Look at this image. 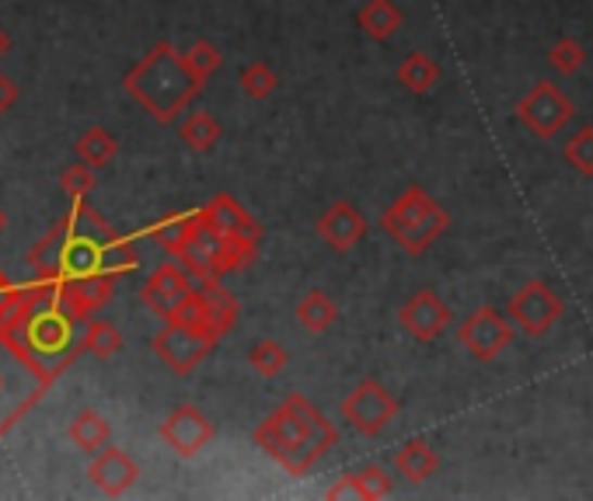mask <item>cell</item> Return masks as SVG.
<instances>
[{
	"instance_id": "obj_25",
	"label": "cell",
	"mask_w": 593,
	"mask_h": 501,
	"mask_svg": "<svg viewBox=\"0 0 593 501\" xmlns=\"http://www.w3.org/2000/svg\"><path fill=\"white\" fill-rule=\"evenodd\" d=\"M74 146H77V157L85 160V164H91V167H105L115 154H119V143H115V137H112L109 129H102V126L85 129Z\"/></svg>"
},
{
	"instance_id": "obj_20",
	"label": "cell",
	"mask_w": 593,
	"mask_h": 501,
	"mask_svg": "<svg viewBox=\"0 0 593 501\" xmlns=\"http://www.w3.org/2000/svg\"><path fill=\"white\" fill-rule=\"evenodd\" d=\"M394 77H399V84L408 91V94H426V91H433L443 70H440V63L430 56V53H408L402 63H399V70H394Z\"/></svg>"
},
{
	"instance_id": "obj_2",
	"label": "cell",
	"mask_w": 593,
	"mask_h": 501,
	"mask_svg": "<svg viewBox=\"0 0 593 501\" xmlns=\"http://www.w3.org/2000/svg\"><path fill=\"white\" fill-rule=\"evenodd\" d=\"M203 77L172 42H157L137 66H129L123 88L157 123H175L203 91Z\"/></svg>"
},
{
	"instance_id": "obj_26",
	"label": "cell",
	"mask_w": 593,
	"mask_h": 501,
	"mask_svg": "<svg viewBox=\"0 0 593 501\" xmlns=\"http://www.w3.org/2000/svg\"><path fill=\"white\" fill-rule=\"evenodd\" d=\"M287 362H290V352L276 338H262L258 345H252V352H249V365L262 380H276L287 370Z\"/></svg>"
},
{
	"instance_id": "obj_21",
	"label": "cell",
	"mask_w": 593,
	"mask_h": 501,
	"mask_svg": "<svg viewBox=\"0 0 593 501\" xmlns=\"http://www.w3.org/2000/svg\"><path fill=\"white\" fill-rule=\"evenodd\" d=\"M255 258H258V241L220 237V233H217V247H213V275L224 279V275L244 272Z\"/></svg>"
},
{
	"instance_id": "obj_29",
	"label": "cell",
	"mask_w": 593,
	"mask_h": 501,
	"mask_svg": "<svg viewBox=\"0 0 593 501\" xmlns=\"http://www.w3.org/2000/svg\"><path fill=\"white\" fill-rule=\"evenodd\" d=\"M583 63H586V49H583L580 39H572V36H563V39L552 46V53H548V66H552L558 77L580 74Z\"/></svg>"
},
{
	"instance_id": "obj_34",
	"label": "cell",
	"mask_w": 593,
	"mask_h": 501,
	"mask_svg": "<svg viewBox=\"0 0 593 501\" xmlns=\"http://www.w3.org/2000/svg\"><path fill=\"white\" fill-rule=\"evenodd\" d=\"M8 49H11V39H8V31H4V28H0V56H4V53H8Z\"/></svg>"
},
{
	"instance_id": "obj_24",
	"label": "cell",
	"mask_w": 593,
	"mask_h": 501,
	"mask_svg": "<svg viewBox=\"0 0 593 501\" xmlns=\"http://www.w3.org/2000/svg\"><path fill=\"white\" fill-rule=\"evenodd\" d=\"M67 436L77 449H85V453H98V449H105L109 439H112V425L105 422L102 414L85 408V411H77L74 414V422L67 428Z\"/></svg>"
},
{
	"instance_id": "obj_33",
	"label": "cell",
	"mask_w": 593,
	"mask_h": 501,
	"mask_svg": "<svg viewBox=\"0 0 593 501\" xmlns=\"http://www.w3.org/2000/svg\"><path fill=\"white\" fill-rule=\"evenodd\" d=\"M14 102H18V88L8 74H0V115H4Z\"/></svg>"
},
{
	"instance_id": "obj_4",
	"label": "cell",
	"mask_w": 593,
	"mask_h": 501,
	"mask_svg": "<svg viewBox=\"0 0 593 501\" xmlns=\"http://www.w3.org/2000/svg\"><path fill=\"white\" fill-rule=\"evenodd\" d=\"M339 411H342V422L350 425L356 436L374 439V436H381V432L394 422V418H399L402 404H399V397H394L381 380L367 376V380H359L356 387L342 397Z\"/></svg>"
},
{
	"instance_id": "obj_8",
	"label": "cell",
	"mask_w": 593,
	"mask_h": 501,
	"mask_svg": "<svg viewBox=\"0 0 593 501\" xmlns=\"http://www.w3.org/2000/svg\"><path fill=\"white\" fill-rule=\"evenodd\" d=\"M217 342L220 338H213L210 331H195V327H182V324H164L151 338V348L172 373L189 376L195 365H200L213 352V348H217Z\"/></svg>"
},
{
	"instance_id": "obj_31",
	"label": "cell",
	"mask_w": 593,
	"mask_h": 501,
	"mask_svg": "<svg viewBox=\"0 0 593 501\" xmlns=\"http://www.w3.org/2000/svg\"><path fill=\"white\" fill-rule=\"evenodd\" d=\"M60 189L67 192L71 203H74V198H88V195H91V189H94V167H91V164H85V160L71 164L67 171L60 175Z\"/></svg>"
},
{
	"instance_id": "obj_28",
	"label": "cell",
	"mask_w": 593,
	"mask_h": 501,
	"mask_svg": "<svg viewBox=\"0 0 593 501\" xmlns=\"http://www.w3.org/2000/svg\"><path fill=\"white\" fill-rule=\"evenodd\" d=\"M238 84H241V91L252 98V102H266V98L279 88V77H276V70L266 60H255L249 66H241Z\"/></svg>"
},
{
	"instance_id": "obj_3",
	"label": "cell",
	"mask_w": 593,
	"mask_h": 501,
	"mask_svg": "<svg viewBox=\"0 0 593 501\" xmlns=\"http://www.w3.org/2000/svg\"><path fill=\"white\" fill-rule=\"evenodd\" d=\"M447 227H451V213L422 185H408L381 216V230L405 255H422L426 247H433V241Z\"/></svg>"
},
{
	"instance_id": "obj_7",
	"label": "cell",
	"mask_w": 593,
	"mask_h": 501,
	"mask_svg": "<svg viewBox=\"0 0 593 501\" xmlns=\"http://www.w3.org/2000/svg\"><path fill=\"white\" fill-rule=\"evenodd\" d=\"M457 342L475 362H492L514 342V321H506L496 307H479L457 324Z\"/></svg>"
},
{
	"instance_id": "obj_19",
	"label": "cell",
	"mask_w": 593,
	"mask_h": 501,
	"mask_svg": "<svg viewBox=\"0 0 593 501\" xmlns=\"http://www.w3.org/2000/svg\"><path fill=\"white\" fill-rule=\"evenodd\" d=\"M440 457L426 439H408L399 453H394V471H399L408 484H422L437 474Z\"/></svg>"
},
{
	"instance_id": "obj_11",
	"label": "cell",
	"mask_w": 593,
	"mask_h": 501,
	"mask_svg": "<svg viewBox=\"0 0 593 501\" xmlns=\"http://www.w3.org/2000/svg\"><path fill=\"white\" fill-rule=\"evenodd\" d=\"M192 290H195V279L178 261H168V265H157V269L151 272V279L143 282L140 299H143L147 310L157 313L161 321H168V317L175 313V307L182 304Z\"/></svg>"
},
{
	"instance_id": "obj_32",
	"label": "cell",
	"mask_w": 593,
	"mask_h": 501,
	"mask_svg": "<svg viewBox=\"0 0 593 501\" xmlns=\"http://www.w3.org/2000/svg\"><path fill=\"white\" fill-rule=\"evenodd\" d=\"M186 60H189V66L195 74H200L203 80H210L213 74L220 70V49L213 46V42H206V39H200V42H192L189 46V53H186Z\"/></svg>"
},
{
	"instance_id": "obj_6",
	"label": "cell",
	"mask_w": 593,
	"mask_h": 501,
	"mask_svg": "<svg viewBox=\"0 0 593 501\" xmlns=\"http://www.w3.org/2000/svg\"><path fill=\"white\" fill-rule=\"evenodd\" d=\"M563 313H566V299L558 296L545 279L523 282V290H517L514 299L506 304V317L527 338H545Z\"/></svg>"
},
{
	"instance_id": "obj_9",
	"label": "cell",
	"mask_w": 593,
	"mask_h": 501,
	"mask_svg": "<svg viewBox=\"0 0 593 501\" xmlns=\"http://www.w3.org/2000/svg\"><path fill=\"white\" fill-rule=\"evenodd\" d=\"M399 324L402 331H408L419 345H433L443 331L451 327V307L443 304L437 290H416L412 293L402 310H399Z\"/></svg>"
},
{
	"instance_id": "obj_13",
	"label": "cell",
	"mask_w": 593,
	"mask_h": 501,
	"mask_svg": "<svg viewBox=\"0 0 593 501\" xmlns=\"http://www.w3.org/2000/svg\"><path fill=\"white\" fill-rule=\"evenodd\" d=\"M88 477H91V484H94V488L102 491V494L119 498V494H126V491L137 484L140 466H137L134 457L126 453V449H119V446H105V449H98V457L91 460Z\"/></svg>"
},
{
	"instance_id": "obj_22",
	"label": "cell",
	"mask_w": 593,
	"mask_h": 501,
	"mask_svg": "<svg viewBox=\"0 0 593 501\" xmlns=\"http://www.w3.org/2000/svg\"><path fill=\"white\" fill-rule=\"evenodd\" d=\"M293 313H296V324L311 334H325L339 321V307L332 304V296L321 293V290H307Z\"/></svg>"
},
{
	"instance_id": "obj_10",
	"label": "cell",
	"mask_w": 593,
	"mask_h": 501,
	"mask_svg": "<svg viewBox=\"0 0 593 501\" xmlns=\"http://www.w3.org/2000/svg\"><path fill=\"white\" fill-rule=\"evenodd\" d=\"M213 422L210 418L195 408V404H178L168 418L161 422V428H157V436L168 442L178 457H195L200 449H206L210 442H213Z\"/></svg>"
},
{
	"instance_id": "obj_5",
	"label": "cell",
	"mask_w": 593,
	"mask_h": 501,
	"mask_svg": "<svg viewBox=\"0 0 593 501\" xmlns=\"http://www.w3.org/2000/svg\"><path fill=\"white\" fill-rule=\"evenodd\" d=\"M514 115H517V123L527 132H534L538 140H555L558 132L572 123L576 105H572V98L563 88H555L552 80H538L534 88L514 105Z\"/></svg>"
},
{
	"instance_id": "obj_23",
	"label": "cell",
	"mask_w": 593,
	"mask_h": 501,
	"mask_svg": "<svg viewBox=\"0 0 593 501\" xmlns=\"http://www.w3.org/2000/svg\"><path fill=\"white\" fill-rule=\"evenodd\" d=\"M220 123H217V115L200 108V112H189L186 115V123L178 126V140H182L189 150H195V154H210L213 146L220 143Z\"/></svg>"
},
{
	"instance_id": "obj_18",
	"label": "cell",
	"mask_w": 593,
	"mask_h": 501,
	"mask_svg": "<svg viewBox=\"0 0 593 501\" xmlns=\"http://www.w3.org/2000/svg\"><path fill=\"white\" fill-rule=\"evenodd\" d=\"M195 286L203 290L206 296V307H210V327L217 338H224V334L238 324V317H241V304H238V296L230 293L227 286H220V279H195Z\"/></svg>"
},
{
	"instance_id": "obj_12",
	"label": "cell",
	"mask_w": 593,
	"mask_h": 501,
	"mask_svg": "<svg viewBox=\"0 0 593 501\" xmlns=\"http://www.w3.org/2000/svg\"><path fill=\"white\" fill-rule=\"evenodd\" d=\"M367 216L359 213L350 198H339V203H332L328 206L321 216H318V223H315V230H318V237L332 247V251H339V255H345V251H353L359 241L367 237Z\"/></svg>"
},
{
	"instance_id": "obj_17",
	"label": "cell",
	"mask_w": 593,
	"mask_h": 501,
	"mask_svg": "<svg viewBox=\"0 0 593 501\" xmlns=\"http://www.w3.org/2000/svg\"><path fill=\"white\" fill-rule=\"evenodd\" d=\"M203 227V206L200 209H178V213H164L161 220L151 223V237L168 251V255H175L178 247H182L195 230Z\"/></svg>"
},
{
	"instance_id": "obj_14",
	"label": "cell",
	"mask_w": 593,
	"mask_h": 501,
	"mask_svg": "<svg viewBox=\"0 0 593 501\" xmlns=\"http://www.w3.org/2000/svg\"><path fill=\"white\" fill-rule=\"evenodd\" d=\"M203 223L210 230H217L220 237H244V241H262V227L255 216L244 209L235 195H213L203 206Z\"/></svg>"
},
{
	"instance_id": "obj_15",
	"label": "cell",
	"mask_w": 593,
	"mask_h": 501,
	"mask_svg": "<svg viewBox=\"0 0 593 501\" xmlns=\"http://www.w3.org/2000/svg\"><path fill=\"white\" fill-rule=\"evenodd\" d=\"M391 494V477L384 466H364V471H356V474H345L339 477L332 488L325 491V498H353V501H377V498H388Z\"/></svg>"
},
{
	"instance_id": "obj_16",
	"label": "cell",
	"mask_w": 593,
	"mask_h": 501,
	"mask_svg": "<svg viewBox=\"0 0 593 501\" xmlns=\"http://www.w3.org/2000/svg\"><path fill=\"white\" fill-rule=\"evenodd\" d=\"M405 25V14L394 0H367L356 11V28L374 42H388Z\"/></svg>"
},
{
	"instance_id": "obj_1",
	"label": "cell",
	"mask_w": 593,
	"mask_h": 501,
	"mask_svg": "<svg viewBox=\"0 0 593 501\" xmlns=\"http://www.w3.org/2000/svg\"><path fill=\"white\" fill-rule=\"evenodd\" d=\"M252 439L290 477H304L311 474V466H318L336 449L339 428L328 422L318 404H311L301 390H293L255 425Z\"/></svg>"
},
{
	"instance_id": "obj_27",
	"label": "cell",
	"mask_w": 593,
	"mask_h": 501,
	"mask_svg": "<svg viewBox=\"0 0 593 501\" xmlns=\"http://www.w3.org/2000/svg\"><path fill=\"white\" fill-rule=\"evenodd\" d=\"M80 345H85V352H91L98 359H112L123 348V334L109 321H88L85 334H80Z\"/></svg>"
},
{
	"instance_id": "obj_35",
	"label": "cell",
	"mask_w": 593,
	"mask_h": 501,
	"mask_svg": "<svg viewBox=\"0 0 593 501\" xmlns=\"http://www.w3.org/2000/svg\"><path fill=\"white\" fill-rule=\"evenodd\" d=\"M4 227H8V216H4V209H0V233H4Z\"/></svg>"
},
{
	"instance_id": "obj_30",
	"label": "cell",
	"mask_w": 593,
	"mask_h": 501,
	"mask_svg": "<svg viewBox=\"0 0 593 501\" xmlns=\"http://www.w3.org/2000/svg\"><path fill=\"white\" fill-rule=\"evenodd\" d=\"M563 157L576 167L580 175L593 178V126L576 129L563 146Z\"/></svg>"
}]
</instances>
